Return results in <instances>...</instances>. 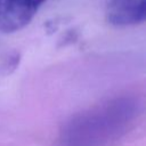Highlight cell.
<instances>
[{"instance_id": "cell-3", "label": "cell", "mask_w": 146, "mask_h": 146, "mask_svg": "<svg viewBox=\"0 0 146 146\" xmlns=\"http://www.w3.org/2000/svg\"><path fill=\"white\" fill-rule=\"evenodd\" d=\"M106 19L114 26L140 24L146 16L145 0H108L105 10Z\"/></svg>"}, {"instance_id": "cell-2", "label": "cell", "mask_w": 146, "mask_h": 146, "mask_svg": "<svg viewBox=\"0 0 146 146\" xmlns=\"http://www.w3.org/2000/svg\"><path fill=\"white\" fill-rule=\"evenodd\" d=\"M46 0H0V32L13 33L25 27Z\"/></svg>"}, {"instance_id": "cell-1", "label": "cell", "mask_w": 146, "mask_h": 146, "mask_svg": "<svg viewBox=\"0 0 146 146\" xmlns=\"http://www.w3.org/2000/svg\"><path fill=\"white\" fill-rule=\"evenodd\" d=\"M143 103L121 94L100 100L66 119L59 128L58 146H116L137 125Z\"/></svg>"}]
</instances>
